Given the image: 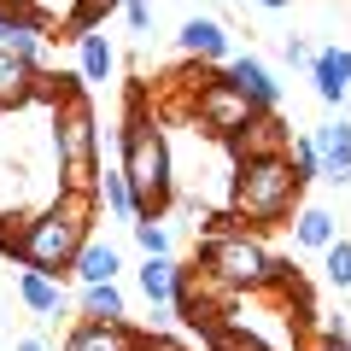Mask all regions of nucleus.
<instances>
[{
    "label": "nucleus",
    "instance_id": "f257e3e1",
    "mask_svg": "<svg viewBox=\"0 0 351 351\" xmlns=\"http://www.w3.org/2000/svg\"><path fill=\"white\" fill-rule=\"evenodd\" d=\"M94 211H100V193L94 188H59L47 211L24 217V228H6V234H0V252L18 258L24 269H41V276L64 281L71 263H76V252L94 240L88 234V228H94Z\"/></svg>",
    "mask_w": 351,
    "mask_h": 351
},
{
    "label": "nucleus",
    "instance_id": "f03ea898",
    "mask_svg": "<svg viewBox=\"0 0 351 351\" xmlns=\"http://www.w3.org/2000/svg\"><path fill=\"white\" fill-rule=\"evenodd\" d=\"M299 170H293L287 152H269V158H240L234 164V182H228V211L252 228H276L299 211Z\"/></svg>",
    "mask_w": 351,
    "mask_h": 351
},
{
    "label": "nucleus",
    "instance_id": "7ed1b4c3",
    "mask_svg": "<svg viewBox=\"0 0 351 351\" xmlns=\"http://www.w3.org/2000/svg\"><path fill=\"white\" fill-rule=\"evenodd\" d=\"M123 176H129V188H135V205L141 217H164L176 205V164H170V141H164L158 117H147L135 106L123 123Z\"/></svg>",
    "mask_w": 351,
    "mask_h": 351
},
{
    "label": "nucleus",
    "instance_id": "20e7f679",
    "mask_svg": "<svg viewBox=\"0 0 351 351\" xmlns=\"http://www.w3.org/2000/svg\"><path fill=\"white\" fill-rule=\"evenodd\" d=\"M199 269L228 293H263V287H281V281H287V263H276L269 246H263L258 234H246V228L211 234L199 246Z\"/></svg>",
    "mask_w": 351,
    "mask_h": 351
},
{
    "label": "nucleus",
    "instance_id": "39448f33",
    "mask_svg": "<svg viewBox=\"0 0 351 351\" xmlns=\"http://www.w3.org/2000/svg\"><path fill=\"white\" fill-rule=\"evenodd\" d=\"M94 152H100L94 106H88L82 88H71V94L53 106V158H59V170H64V188H94V182H100Z\"/></svg>",
    "mask_w": 351,
    "mask_h": 351
},
{
    "label": "nucleus",
    "instance_id": "423d86ee",
    "mask_svg": "<svg viewBox=\"0 0 351 351\" xmlns=\"http://www.w3.org/2000/svg\"><path fill=\"white\" fill-rule=\"evenodd\" d=\"M188 112H193V129L199 135H217V141H234L240 129L258 117V106L240 94L234 82H228L223 71H211V64H199V71L188 76Z\"/></svg>",
    "mask_w": 351,
    "mask_h": 351
},
{
    "label": "nucleus",
    "instance_id": "0eeeda50",
    "mask_svg": "<svg viewBox=\"0 0 351 351\" xmlns=\"http://www.w3.org/2000/svg\"><path fill=\"white\" fill-rule=\"evenodd\" d=\"M311 82H316V100L322 106H346V94H351V47H316Z\"/></svg>",
    "mask_w": 351,
    "mask_h": 351
},
{
    "label": "nucleus",
    "instance_id": "6e6552de",
    "mask_svg": "<svg viewBox=\"0 0 351 351\" xmlns=\"http://www.w3.org/2000/svg\"><path fill=\"white\" fill-rule=\"evenodd\" d=\"M223 76L240 88V94H246L252 106H258V112H276L281 82L269 76V64H263V59H246V53H240V59H228V64H223Z\"/></svg>",
    "mask_w": 351,
    "mask_h": 351
},
{
    "label": "nucleus",
    "instance_id": "1a4fd4ad",
    "mask_svg": "<svg viewBox=\"0 0 351 351\" xmlns=\"http://www.w3.org/2000/svg\"><path fill=\"white\" fill-rule=\"evenodd\" d=\"M287 141H293V129L276 112H258L228 147H234V158H269V152H287Z\"/></svg>",
    "mask_w": 351,
    "mask_h": 351
},
{
    "label": "nucleus",
    "instance_id": "9d476101",
    "mask_svg": "<svg viewBox=\"0 0 351 351\" xmlns=\"http://www.w3.org/2000/svg\"><path fill=\"white\" fill-rule=\"evenodd\" d=\"M141 334L129 322H94V316H82V322L71 328V339H64V351H135Z\"/></svg>",
    "mask_w": 351,
    "mask_h": 351
},
{
    "label": "nucleus",
    "instance_id": "9b49d317",
    "mask_svg": "<svg viewBox=\"0 0 351 351\" xmlns=\"http://www.w3.org/2000/svg\"><path fill=\"white\" fill-rule=\"evenodd\" d=\"M311 135H316V152H322V176L339 182V188H351V123L334 117V123L311 129Z\"/></svg>",
    "mask_w": 351,
    "mask_h": 351
},
{
    "label": "nucleus",
    "instance_id": "f8f14e48",
    "mask_svg": "<svg viewBox=\"0 0 351 351\" xmlns=\"http://www.w3.org/2000/svg\"><path fill=\"white\" fill-rule=\"evenodd\" d=\"M176 41H182V53L199 59V64H228V29L217 24V18H188Z\"/></svg>",
    "mask_w": 351,
    "mask_h": 351
},
{
    "label": "nucleus",
    "instance_id": "ddd939ff",
    "mask_svg": "<svg viewBox=\"0 0 351 351\" xmlns=\"http://www.w3.org/2000/svg\"><path fill=\"white\" fill-rule=\"evenodd\" d=\"M36 71L41 64H24L12 47H0V112H18L36 100Z\"/></svg>",
    "mask_w": 351,
    "mask_h": 351
},
{
    "label": "nucleus",
    "instance_id": "4468645a",
    "mask_svg": "<svg viewBox=\"0 0 351 351\" xmlns=\"http://www.w3.org/2000/svg\"><path fill=\"white\" fill-rule=\"evenodd\" d=\"M135 281H141V299H147L152 311H170L176 304V281H182V263L176 258H141Z\"/></svg>",
    "mask_w": 351,
    "mask_h": 351
},
{
    "label": "nucleus",
    "instance_id": "2eb2a0df",
    "mask_svg": "<svg viewBox=\"0 0 351 351\" xmlns=\"http://www.w3.org/2000/svg\"><path fill=\"white\" fill-rule=\"evenodd\" d=\"M18 299H24V311H36L41 322H59L64 316V281L41 276V269H24V276H18Z\"/></svg>",
    "mask_w": 351,
    "mask_h": 351
},
{
    "label": "nucleus",
    "instance_id": "dca6fc26",
    "mask_svg": "<svg viewBox=\"0 0 351 351\" xmlns=\"http://www.w3.org/2000/svg\"><path fill=\"white\" fill-rule=\"evenodd\" d=\"M117 269H123V258H117V246H112V240H88V246L76 252V263H71V276L82 281V287L117 281Z\"/></svg>",
    "mask_w": 351,
    "mask_h": 351
},
{
    "label": "nucleus",
    "instance_id": "f3484780",
    "mask_svg": "<svg viewBox=\"0 0 351 351\" xmlns=\"http://www.w3.org/2000/svg\"><path fill=\"white\" fill-rule=\"evenodd\" d=\"M293 240H299L304 252H328L339 240L334 211H322V205H299V211H293Z\"/></svg>",
    "mask_w": 351,
    "mask_h": 351
},
{
    "label": "nucleus",
    "instance_id": "a211bd4d",
    "mask_svg": "<svg viewBox=\"0 0 351 351\" xmlns=\"http://www.w3.org/2000/svg\"><path fill=\"white\" fill-rule=\"evenodd\" d=\"M76 59H82V82H112V71H117V47L106 41V29H88L76 41Z\"/></svg>",
    "mask_w": 351,
    "mask_h": 351
},
{
    "label": "nucleus",
    "instance_id": "6ab92c4d",
    "mask_svg": "<svg viewBox=\"0 0 351 351\" xmlns=\"http://www.w3.org/2000/svg\"><path fill=\"white\" fill-rule=\"evenodd\" d=\"M94 193H100V205H106V211L117 217V223H135V217H141V205H135V188H129L123 164H117V170H100Z\"/></svg>",
    "mask_w": 351,
    "mask_h": 351
},
{
    "label": "nucleus",
    "instance_id": "aec40b11",
    "mask_svg": "<svg viewBox=\"0 0 351 351\" xmlns=\"http://www.w3.org/2000/svg\"><path fill=\"white\" fill-rule=\"evenodd\" d=\"M82 316H94V322H123V293H117V281H100V287H82Z\"/></svg>",
    "mask_w": 351,
    "mask_h": 351
},
{
    "label": "nucleus",
    "instance_id": "412c9836",
    "mask_svg": "<svg viewBox=\"0 0 351 351\" xmlns=\"http://www.w3.org/2000/svg\"><path fill=\"white\" fill-rule=\"evenodd\" d=\"M135 246L141 258H170V228H164V217H135Z\"/></svg>",
    "mask_w": 351,
    "mask_h": 351
},
{
    "label": "nucleus",
    "instance_id": "4be33fe9",
    "mask_svg": "<svg viewBox=\"0 0 351 351\" xmlns=\"http://www.w3.org/2000/svg\"><path fill=\"white\" fill-rule=\"evenodd\" d=\"M322 281L334 293H351V240H334V246L322 252Z\"/></svg>",
    "mask_w": 351,
    "mask_h": 351
},
{
    "label": "nucleus",
    "instance_id": "5701e85b",
    "mask_svg": "<svg viewBox=\"0 0 351 351\" xmlns=\"http://www.w3.org/2000/svg\"><path fill=\"white\" fill-rule=\"evenodd\" d=\"M205 339H211L217 351H269V346H263L258 334H246V328H240V322H228V311H223V322H217V328H211V334H205Z\"/></svg>",
    "mask_w": 351,
    "mask_h": 351
},
{
    "label": "nucleus",
    "instance_id": "b1692460",
    "mask_svg": "<svg viewBox=\"0 0 351 351\" xmlns=\"http://www.w3.org/2000/svg\"><path fill=\"white\" fill-rule=\"evenodd\" d=\"M287 158H293V170H299V182H316V176H322V152H316V135H293V141H287Z\"/></svg>",
    "mask_w": 351,
    "mask_h": 351
},
{
    "label": "nucleus",
    "instance_id": "393cba45",
    "mask_svg": "<svg viewBox=\"0 0 351 351\" xmlns=\"http://www.w3.org/2000/svg\"><path fill=\"white\" fill-rule=\"evenodd\" d=\"M71 88H76L71 76H53V71H36V100L47 106V112H53V106L64 100V94H71Z\"/></svg>",
    "mask_w": 351,
    "mask_h": 351
},
{
    "label": "nucleus",
    "instance_id": "a878e982",
    "mask_svg": "<svg viewBox=\"0 0 351 351\" xmlns=\"http://www.w3.org/2000/svg\"><path fill=\"white\" fill-rule=\"evenodd\" d=\"M6 47L18 53L24 64H41V29H29V24H18L12 36H6Z\"/></svg>",
    "mask_w": 351,
    "mask_h": 351
},
{
    "label": "nucleus",
    "instance_id": "bb28decb",
    "mask_svg": "<svg viewBox=\"0 0 351 351\" xmlns=\"http://www.w3.org/2000/svg\"><path fill=\"white\" fill-rule=\"evenodd\" d=\"M123 24L135 29V36H152V6L147 0H123Z\"/></svg>",
    "mask_w": 351,
    "mask_h": 351
},
{
    "label": "nucleus",
    "instance_id": "cd10ccee",
    "mask_svg": "<svg viewBox=\"0 0 351 351\" xmlns=\"http://www.w3.org/2000/svg\"><path fill=\"white\" fill-rule=\"evenodd\" d=\"M287 64H293V71H311V64H316V47H311L304 36H287Z\"/></svg>",
    "mask_w": 351,
    "mask_h": 351
},
{
    "label": "nucleus",
    "instance_id": "c85d7f7f",
    "mask_svg": "<svg viewBox=\"0 0 351 351\" xmlns=\"http://www.w3.org/2000/svg\"><path fill=\"white\" fill-rule=\"evenodd\" d=\"M135 351H182V346H176L170 334H141V346H135Z\"/></svg>",
    "mask_w": 351,
    "mask_h": 351
},
{
    "label": "nucleus",
    "instance_id": "c756f323",
    "mask_svg": "<svg viewBox=\"0 0 351 351\" xmlns=\"http://www.w3.org/2000/svg\"><path fill=\"white\" fill-rule=\"evenodd\" d=\"M304 351H351V346H346V334H334V328H328V334L316 339V346H304Z\"/></svg>",
    "mask_w": 351,
    "mask_h": 351
},
{
    "label": "nucleus",
    "instance_id": "7c9ffc66",
    "mask_svg": "<svg viewBox=\"0 0 351 351\" xmlns=\"http://www.w3.org/2000/svg\"><path fill=\"white\" fill-rule=\"evenodd\" d=\"M252 6H263V12H287L293 0H252Z\"/></svg>",
    "mask_w": 351,
    "mask_h": 351
},
{
    "label": "nucleus",
    "instance_id": "2f4dec72",
    "mask_svg": "<svg viewBox=\"0 0 351 351\" xmlns=\"http://www.w3.org/2000/svg\"><path fill=\"white\" fill-rule=\"evenodd\" d=\"M18 351H47V339H18Z\"/></svg>",
    "mask_w": 351,
    "mask_h": 351
},
{
    "label": "nucleus",
    "instance_id": "473e14b6",
    "mask_svg": "<svg viewBox=\"0 0 351 351\" xmlns=\"http://www.w3.org/2000/svg\"><path fill=\"white\" fill-rule=\"evenodd\" d=\"M6 36H12V24H6V18H0V47H6Z\"/></svg>",
    "mask_w": 351,
    "mask_h": 351
}]
</instances>
